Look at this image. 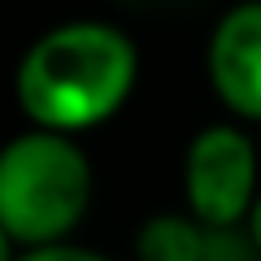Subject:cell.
I'll return each instance as SVG.
<instances>
[{
  "label": "cell",
  "mask_w": 261,
  "mask_h": 261,
  "mask_svg": "<svg viewBox=\"0 0 261 261\" xmlns=\"http://www.w3.org/2000/svg\"><path fill=\"white\" fill-rule=\"evenodd\" d=\"M140 83V44L109 18H70L39 31L13 65L27 126L87 135L126 109Z\"/></svg>",
  "instance_id": "cell-1"
},
{
  "label": "cell",
  "mask_w": 261,
  "mask_h": 261,
  "mask_svg": "<svg viewBox=\"0 0 261 261\" xmlns=\"http://www.w3.org/2000/svg\"><path fill=\"white\" fill-rule=\"evenodd\" d=\"M96 196V170L74 135L27 126L0 144V226L18 252L74 240Z\"/></svg>",
  "instance_id": "cell-2"
},
{
  "label": "cell",
  "mask_w": 261,
  "mask_h": 261,
  "mask_svg": "<svg viewBox=\"0 0 261 261\" xmlns=\"http://www.w3.org/2000/svg\"><path fill=\"white\" fill-rule=\"evenodd\" d=\"M261 192V157L244 122H205L183 148V205L196 222L235 231Z\"/></svg>",
  "instance_id": "cell-3"
},
{
  "label": "cell",
  "mask_w": 261,
  "mask_h": 261,
  "mask_svg": "<svg viewBox=\"0 0 261 261\" xmlns=\"http://www.w3.org/2000/svg\"><path fill=\"white\" fill-rule=\"evenodd\" d=\"M205 79L231 122H261V0H235L205 39Z\"/></svg>",
  "instance_id": "cell-4"
},
{
  "label": "cell",
  "mask_w": 261,
  "mask_h": 261,
  "mask_svg": "<svg viewBox=\"0 0 261 261\" xmlns=\"http://www.w3.org/2000/svg\"><path fill=\"white\" fill-rule=\"evenodd\" d=\"M209 226L192 214H152L135 231V261H205Z\"/></svg>",
  "instance_id": "cell-5"
},
{
  "label": "cell",
  "mask_w": 261,
  "mask_h": 261,
  "mask_svg": "<svg viewBox=\"0 0 261 261\" xmlns=\"http://www.w3.org/2000/svg\"><path fill=\"white\" fill-rule=\"evenodd\" d=\"M18 261H113V257L100 248L65 240V244H48V248H27V252H18Z\"/></svg>",
  "instance_id": "cell-6"
},
{
  "label": "cell",
  "mask_w": 261,
  "mask_h": 261,
  "mask_svg": "<svg viewBox=\"0 0 261 261\" xmlns=\"http://www.w3.org/2000/svg\"><path fill=\"white\" fill-rule=\"evenodd\" d=\"M118 9L135 13V18H187L196 13L205 0H113Z\"/></svg>",
  "instance_id": "cell-7"
},
{
  "label": "cell",
  "mask_w": 261,
  "mask_h": 261,
  "mask_svg": "<svg viewBox=\"0 0 261 261\" xmlns=\"http://www.w3.org/2000/svg\"><path fill=\"white\" fill-rule=\"evenodd\" d=\"M244 231H248L252 248L261 252V192H257V200H252V214H248V222H244Z\"/></svg>",
  "instance_id": "cell-8"
},
{
  "label": "cell",
  "mask_w": 261,
  "mask_h": 261,
  "mask_svg": "<svg viewBox=\"0 0 261 261\" xmlns=\"http://www.w3.org/2000/svg\"><path fill=\"white\" fill-rule=\"evenodd\" d=\"M0 261H18V244L9 240V231L0 226Z\"/></svg>",
  "instance_id": "cell-9"
}]
</instances>
